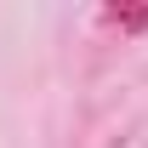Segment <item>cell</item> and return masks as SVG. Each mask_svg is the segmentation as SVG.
Instances as JSON below:
<instances>
[{
  "instance_id": "1",
  "label": "cell",
  "mask_w": 148,
  "mask_h": 148,
  "mask_svg": "<svg viewBox=\"0 0 148 148\" xmlns=\"http://www.w3.org/2000/svg\"><path fill=\"white\" fill-rule=\"evenodd\" d=\"M103 17H108V23H120V29H148V6H143V12H131V6H108Z\"/></svg>"
}]
</instances>
